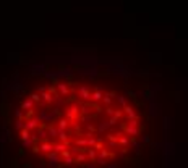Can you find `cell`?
Returning <instances> with one entry per match:
<instances>
[{"instance_id":"cell-1","label":"cell","mask_w":188,"mask_h":168,"mask_svg":"<svg viewBox=\"0 0 188 168\" xmlns=\"http://www.w3.org/2000/svg\"><path fill=\"white\" fill-rule=\"evenodd\" d=\"M65 117L68 118V120H78V117H79V113H78V103H73V105H70L68 109H67V112H65Z\"/></svg>"},{"instance_id":"cell-2","label":"cell","mask_w":188,"mask_h":168,"mask_svg":"<svg viewBox=\"0 0 188 168\" xmlns=\"http://www.w3.org/2000/svg\"><path fill=\"white\" fill-rule=\"evenodd\" d=\"M60 158H62V155H60L58 152H55V150H52L50 154H47V160H49L50 167H57V162Z\"/></svg>"},{"instance_id":"cell-3","label":"cell","mask_w":188,"mask_h":168,"mask_svg":"<svg viewBox=\"0 0 188 168\" xmlns=\"http://www.w3.org/2000/svg\"><path fill=\"white\" fill-rule=\"evenodd\" d=\"M26 129H29V131H34V129H37L39 128V123H41V118H29V120H26Z\"/></svg>"},{"instance_id":"cell-4","label":"cell","mask_w":188,"mask_h":168,"mask_svg":"<svg viewBox=\"0 0 188 168\" xmlns=\"http://www.w3.org/2000/svg\"><path fill=\"white\" fill-rule=\"evenodd\" d=\"M123 129H125V133L127 136H131V138H136L138 133H139V129H138V126H133V125H128L127 123L125 126H123Z\"/></svg>"},{"instance_id":"cell-5","label":"cell","mask_w":188,"mask_h":168,"mask_svg":"<svg viewBox=\"0 0 188 168\" xmlns=\"http://www.w3.org/2000/svg\"><path fill=\"white\" fill-rule=\"evenodd\" d=\"M123 113L127 115V118H128V120H138V113H136L133 109H131L130 105H125V107H123Z\"/></svg>"},{"instance_id":"cell-6","label":"cell","mask_w":188,"mask_h":168,"mask_svg":"<svg viewBox=\"0 0 188 168\" xmlns=\"http://www.w3.org/2000/svg\"><path fill=\"white\" fill-rule=\"evenodd\" d=\"M78 94H79V97L83 99V100H91V91L88 89L86 86H81L78 89Z\"/></svg>"},{"instance_id":"cell-7","label":"cell","mask_w":188,"mask_h":168,"mask_svg":"<svg viewBox=\"0 0 188 168\" xmlns=\"http://www.w3.org/2000/svg\"><path fill=\"white\" fill-rule=\"evenodd\" d=\"M57 89H58V94L62 95V97H67V95L70 94L68 84H65V83H57Z\"/></svg>"},{"instance_id":"cell-8","label":"cell","mask_w":188,"mask_h":168,"mask_svg":"<svg viewBox=\"0 0 188 168\" xmlns=\"http://www.w3.org/2000/svg\"><path fill=\"white\" fill-rule=\"evenodd\" d=\"M39 147H41V152L42 154H50L52 150H54V144H50V142H47V141H44V142H41L39 144Z\"/></svg>"},{"instance_id":"cell-9","label":"cell","mask_w":188,"mask_h":168,"mask_svg":"<svg viewBox=\"0 0 188 168\" xmlns=\"http://www.w3.org/2000/svg\"><path fill=\"white\" fill-rule=\"evenodd\" d=\"M102 99H104V92L101 89H96L91 92V102H101Z\"/></svg>"},{"instance_id":"cell-10","label":"cell","mask_w":188,"mask_h":168,"mask_svg":"<svg viewBox=\"0 0 188 168\" xmlns=\"http://www.w3.org/2000/svg\"><path fill=\"white\" fill-rule=\"evenodd\" d=\"M88 160V154H85V150L78 152L76 155H75V163H85Z\"/></svg>"},{"instance_id":"cell-11","label":"cell","mask_w":188,"mask_h":168,"mask_svg":"<svg viewBox=\"0 0 188 168\" xmlns=\"http://www.w3.org/2000/svg\"><path fill=\"white\" fill-rule=\"evenodd\" d=\"M68 146H70V144H67V142H57V144H54V150L58 152V154H62L63 150L68 149Z\"/></svg>"},{"instance_id":"cell-12","label":"cell","mask_w":188,"mask_h":168,"mask_svg":"<svg viewBox=\"0 0 188 168\" xmlns=\"http://www.w3.org/2000/svg\"><path fill=\"white\" fill-rule=\"evenodd\" d=\"M68 125H70V120L68 118H58V121H57V128L58 129H67L68 128Z\"/></svg>"},{"instance_id":"cell-13","label":"cell","mask_w":188,"mask_h":168,"mask_svg":"<svg viewBox=\"0 0 188 168\" xmlns=\"http://www.w3.org/2000/svg\"><path fill=\"white\" fill-rule=\"evenodd\" d=\"M47 133H49V138L55 139V138H58V128H55L52 125H47Z\"/></svg>"},{"instance_id":"cell-14","label":"cell","mask_w":188,"mask_h":168,"mask_svg":"<svg viewBox=\"0 0 188 168\" xmlns=\"http://www.w3.org/2000/svg\"><path fill=\"white\" fill-rule=\"evenodd\" d=\"M86 154H88V158H89L91 162H96V158H97V152H96L94 147H88Z\"/></svg>"},{"instance_id":"cell-15","label":"cell","mask_w":188,"mask_h":168,"mask_svg":"<svg viewBox=\"0 0 188 168\" xmlns=\"http://www.w3.org/2000/svg\"><path fill=\"white\" fill-rule=\"evenodd\" d=\"M34 100H31V99H26V100H23V103H21V109L23 110H33L34 109Z\"/></svg>"},{"instance_id":"cell-16","label":"cell","mask_w":188,"mask_h":168,"mask_svg":"<svg viewBox=\"0 0 188 168\" xmlns=\"http://www.w3.org/2000/svg\"><path fill=\"white\" fill-rule=\"evenodd\" d=\"M58 141H60V142H67V144H70L68 136H67V131H65V129H58Z\"/></svg>"},{"instance_id":"cell-17","label":"cell","mask_w":188,"mask_h":168,"mask_svg":"<svg viewBox=\"0 0 188 168\" xmlns=\"http://www.w3.org/2000/svg\"><path fill=\"white\" fill-rule=\"evenodd\" d=\"M19 134H21V139H23V141H26V139H29L31 136H33V134H31V131H29V129H26V128L19 131Z\"/></svg>"},{"instance_id":"cell-18","label":"cell","mask_w":188,"mask_h":168,"mask_svg":"<svg viewBox=\"0 0 188 168\" xmlns=\"http://www.w3.org/2000/svg\"><path fill=\"white\" fill-rule=\"evenodd\" d=\"M37 131H39V138H41V139L49 138V133H47V126H46V128H37Z\"/></svg>"},{"instance_id":"cell-19","label":"cell","mask_w":188,"mask_h":168,"mask_svg":"<svg viewBox=\"0 0 188 168\" xmlns=\"http://www.w3.org/2000/svg\"><path fill=\"white\" fill-rule=\"evenodd\" d=\"M75 144H76V146H79V147H88V138L85 136V138H81V139H76V141H75Z\"/></svg>"},{"instance_id":"cell-20","label":"cell","mask_w":188,"mask_h":168,"mask_svg":"<svg viewBox=\"0 0 188 168\" xmlns=\"http://www.w3.org/2000/svg\"><path fill=\"white\" fill-rule=\"evenodd\" d=\"M109 126H110V123H109V121H102L101 125H99L97 131H99V133H104V131H106V129H107V128H109Z\"/></svg>"},{"instance_id":"cell-21","label":"cell","mask_w":188,"mask_h":168,"mask_svg":"<svg viewBox=\"0 0 188 168\" xmlns=\"http://www.w3.org/2000/svg\"><path fill=\"white\" fill-rule=\"evenodd\" d=\"M99 157H101V158H109V157H112V154L109 150L102 149V150H99Z\"/></svg>"},{"instance_id":"cell-22","label":"cell","mask_w":188,"mask_h":168,"mask_svg":"<svg viewBox=\"0 0 188 168\" xmlns=\"http://www.w3.org/2000/svg\"><path fill=\"white\" fill-rule=\"evenodd\" d=\"M63 163H65V165H73V163H75V157H73V155L63 157Z\"/></svg>"},{"instance_id":"cell-23","label":"cell","mask_w":188,"mask_h":168,"mask_svg":"<svg viewBox=\"0 0 188 168\" xmlns=\"http://www.w3.org/2000/svg\"><path fill=\"white\" fill-rule=\"evenodd\" d=\"M118 144L125 147L127 144H128V138H127V136H123V134H120V138H118Z\"/></svg>"},{"instance_id":"cell-24","label":"cell","mask_w":188,"mask_h":168,"mask_svg":"<svg viewBox=\"0 0 188 168\" xmlns=\"http://www.w3.org/2000/svg\"><path fill=\"white\" fill-rule=\"evenodd\" d=\"M29 99H31V100H34V102H41V100H42V97H41V94H39V92L31 94V95H29Z\"/></svg>"},{"instance_id":"cell-25","label":"cell","mask_w":188,"mask_h":168,"mask_svg":"<svg viewBox=\"0 0 188 168\" xmlns=\"http://www.w3.org/2000/svg\"><path fill=\"white\" fill-rule=\"evenodd\" d=\"M25 126H26L25 120L18 118V121H16V129H18V131H21V129H25Z\"/></svg>"},{"instance_id":"cell-26","label":"cell","mask_w":188,"mask_h":168,"mask_svg":"<svg viewBox=\"0 0 188 168\" xmlns=\"http://www.w3.org/2000/svg\"><path fill=\"white\" fill-rule=\"evenodd\" d=\"M34 141H33V138H29V139H26V141H23V147H33L34 146Z\"/></svg>"},{"instance_id":"cell-27","label":"cell","mask_w":188,"mask_h":168,"mask_svg":"<svg viewBox=\"0 0 188 168\" xmlns=\"http://www.w3.org/2000/svg\"><path fill=\"white\" fill-rule=\"evenodd\" d=\"M96 142H97V139L94 138V136H91V138H88V147H94Z\"/></svg>"},{"instance_id":"cell-28","label":"cell","mask_w":188,"mask_h":168,"mask_svg":"<svg viewBox=\"0 0 188 168\" xmlns=\"http://www.w3.org/2000/svg\"><path fill=\"white\" fill-rule=\"evenodd\" d=\"M117 100H118V103L122 107H125V105H128V103H127V99L123 97V95H117Z\"/></svg>"},{"instance_id":"cell-29","label":"cell","mask_w":188,"mask_h":168,"mask_svg":"<svg viewBox=\"0 0 188 168\" xmlns=\"http://www.w3.org/2000/svg\"><path fill=\"white\" fill-rule=\"evenodd\" d=\"M94 149H96V150H102V149H104V146H102V141H101V139H97V142H96Z\"/></svg>"},{"instance_id":"cell-30","label":"cell","mask_w":188,"mask_h":168,"mask_svg":"<svg viewBox=\"0 0 188 168\" xmlns=\"http://www.w3.org/2000/svg\"><path fill=\"white\" fill-rule=\"evenodd\" d=\"M106 113H107V115H109V117H114L115 110H114V109H112V107L109 105V107H107V109H106Z\"/></svg>"},{"instance_id":"cell-31","label":"cell","mask_w":188,"mask_h":168,"mask_svg":"<svg viewBox=\"0 0 188 168\" xmlns=\"http://www.w3.org/2000/svg\"><path fill=\"white\" fill-rule=\"evenodd\" d=\"M31 149H33V152H34V154H37V152H41V147H39L37 144H34V146L31 147Z\"/></svg>"},{"instance_id":"cell-32","label":"cell","mask_w":188,"mask_h":168,"mask_svg":"<svg viewBox=\"0 0 188 168\" xmlns=\"http://www.w3.org/2000/svg\"><path fill=\"white\" fill-rule=\"evenodd\" d=\"M86 128H88V131H89V133H94V131H96V128H94V125H88Z\"/></svg>"}]
</instances>
